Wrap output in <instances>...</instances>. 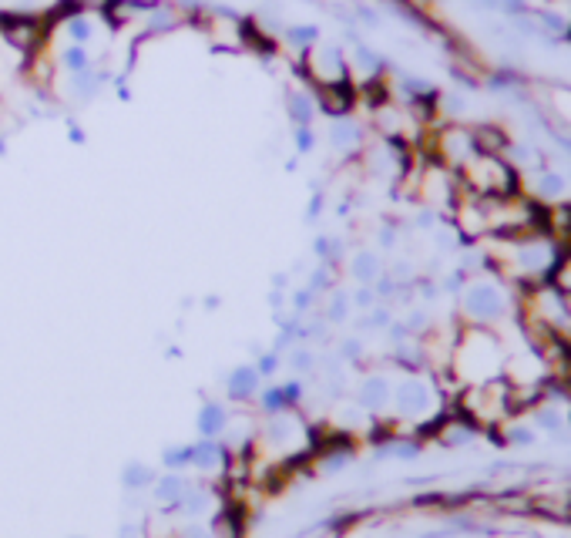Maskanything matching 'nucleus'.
I'll use <instances>...</instances> for the list:
<instances>
[{"label": "nucleus", "mask_w": 571, "mask_h": 538, "mask_svg": "<svg viewBox=\"0 0 571 538\" xmlns=\"http://www.w3.org/2000/svg\"><path fill=\"white\" fill-rule=\"evenodd\" d=\"M451 373L461 384H484L504 373V343L491 327L464 323L457 330V343L451 353Z\"/></svg>", "instance_id": "obj_1"}, {"label": "nucleus", "mask_w": 571, "mask_h": 538, "mask_svg": "<svg viewBox=\"0 0 571 538\" xmlns=\"http://www.w3.org/2000/svg\"><path fill=\"white\" fill-rule=\"evenodd\" d=\"M457 179H461V188L474 192V196H514L524 188L521 172L504 155H484V151H477L468 165L457 172Z\"/></svg>", "instance_id": "obj_2"}, {"label": "nucleus", "mask_w": 571, "mask_h": 538, "mask_svg": "<svg viewBox=\"0 0 571 538\" xmlns=\"http://www.w3.org/2000/svg\"><path fill=\"white\" fill-rule=\"evenodd\" d=\"M300 78H302V84H309V88L346 81V78H350V58H346L343 44H336V41H319L313 50H306L300 58Z\"/></svg>", "instance_id": "obj_3"}, {"label": "nucleus", "mask_w": 571, "mask_h": 538, "mask_svg": "<svg viewBox=\"0 0 571 538\" xmlns=\"http://www.w3.org/2000/svg\"><path fill=\"white\" fill-rule=\"evenodd\" d=\"M461 313L468 323L477 327H494L507 313V296L494 280H470L461 289Z\"/></svg>", "instance_id": "obj_4"}, {"label": "nucleus", "mask_w": 571, "mask_h": 538, "mask_svg": "<svg viewBox=\"0 0 571 538\" xmlns=\"http://www.w3.org/2000/svg\"><path fill=\"white\" fill-rule=\"evenodd\" d=\"M313 95H316V108L323 118H346L360 108V91H356L353 78L336 84H319V88H313Z\"/></svg>", "instance_id": "obj_5"}, {"label": "nucleus", "mask_w": 571, "mask_h": 538, "mask_svg": "<svg viewBox=\"0 0 571 538\" xmlns=\"http://www.w3.org/2000/svg\"><path fill=\"white\" fill-rule=\"evenodd\" d=\"M393 404L403 418H427L434 411V387L427 384L423 377H407L397 390H393Z\"/></svg>", "instance_id": "obj_6"}, {"label": "nucleus", "mask_w": 571, "mask_h": 538, "mask_svg": "<svg viewBox=\"0 0 571 538\" xmlns=\"http://www.w3.org/2000/svg\"><path fill=\"white\" fill-rule=\"evenodd\" d=\"M326 142H330V149L339 151V155H360V151L367 149V128L356 121L353 115L346 118H330V128H326Z\"/></svg>", "instance_id": "obj_7"}, {"label": "nucleus", "mask_w": 571, "mask_h": 538, "mask_svg": "<svg viewBox=\"0 0 571 538\" xmlns=\"http://www.w3.org/2000/svg\"><path fill=\"white\" fill-rule=\"evenodd\" d=\"M343 269H346V276H350L356 286H373L380 276H384L386 263L377 250H356L353 256H346Z\"/></svg>", "instance_id": "obj_8"}, {"label": "nucleus", "mask_w": 571, "mask_h": 538, "mask_svg": "<svg viewBox=\"0 0 571 538\" xmlns=\"http://www.w3.org/2000/svg\"><path fill=\"white\" fill-rule=\"evenodd\" d=\"M141 24H145V37H158V34H171L175 27H182L185 14L179 11V4H171V0H155L148 11L141 14Z\"/></svg>", "instance_id": "obj_9"}, {"label": "nucleus", "mask_w": 571, "mask_h": 538, "mask_svg": "<svg viewBox=\"0 0 571 538\" xmlns=\"http://www.w3.org/2000/svg\"><path fill=\"white\" fill-rule=\"evenodd\" d=\"M283 104H286V115H289L293 125H316L319 108H316V95H313V88H309V84H302V88H289Z\"/></svg>", "instance_id": "obj_10"}, {"label": "nucleus", "mask_w": 571, "mask_h": 538, "mask_svg": "<svg viewBox=\"0 0 571 538\" xmlns=\"http://www.w3.org/2000/svg\"><path fill=\"white\" fill-rule=\"evenodd\" d=\"M309 250H313V256H316V263H326V266H333V269H343L346 256H350V242H346V235L316 233V235H313V242H309Z\"/></svg>", "instance_id": "obj_11"}, {"label": "nucleus", "mask_w": 571, "mask_h": 538, "mask_svg": "<svg viewBox=\"0 0 571 538\" xmlns=\"http://www.w3.org/2000/svg\"><path fill=\"white\" fill-rule=\"evenodd\" d=\"M111 81V74L104 71V67H88V71H81V74H67V84H71V95L78 101H95L104 91V84Z\"/></svg>", "instance_id": "obj_12"}, {"label": "nucleus", "mask_w": 571, "mask_h": 538, "mask_svg": "<svg viewBox=\"0 0 571 538\" xmlns=\"http://www.w3.org/2000/svg\"><path fill=\"white\" fill-rule=\"evenodd\" d=\"M61 31H65L67 44H84V48H91L95 37H98V14L78 11V14H71L61 20Z\"/></svg>", "instance_id": "obj_13"}, {"label": "nucleus", "mask_w": 571, "mask_h": 538, "mask_svg": "<svg viewBox=\"0 0 571 538\" xmlns=\"http://www.w3.org/2000/svg\"><path fill=\"white\" fill-rule=\"evenodd\" d=\"M470 134H474L477 151H484V155H504V151L511 149V134L504 132L501 125H494V121L470 125Z\"/></svg>", "instance_id": "obj_14"}, {"label": "nucleus", "mask_w": 571, "mask_h": 538, "mask_svg": "<svg viewBox=\"0 0 571 538\" xmlns=\"http://www.w3.org/2000/svg\"><path fill=\"white\" fill-rule=\"evenodd\" d=\"M390 401H393V387H390V380L380 377V373L367 377V380L360 384V390H356V404H360L363 411H384Z\"/></svg>", "instance_id": "obj_15"}, {"label": "nucleus", "mask_w": 571, "mask_h": 538, "mask_svg": "<svg viewBox=\"0 0 571 538\" xmlns=\"http://www.w3.org/2000/svg\"><path fill=\"white\" fill-rule=\"evenodd\" d=\"M279 41H283L296 58H302L306 50H313L319 41H323V31H319V24H286L283 34H279Z\"/></svg>", "instance_id": "obj_16"}, {"label": "nucleus", "mask_w": 571, "mask_h": 538, "mask_svg": "<svg viewBox=\"0 0 571 538\" xmlns=\"http://www.w3.org/2000/svg\"><path fill=\"white\" fill-rule=\"evenodd\" d=\"M259 387H263V377H259V370L255 364H242V367H235L229 373V380H225V390H229V397L232 401H249L259 394Z\"/></svg>", "instance_id": "obj_17"}, {"label": "nucleus", "mask_w": 571, "mask_h": 538, "mask_svg": "<svg viewBox=\"0 0 571 538\" xmlns=\"http://www.w3.org/2000/svg\"><path fill=\"white\" fill-rule=\"evenodd\" d=\"M565 188H568V182H565L561 172H552V168H535L531 172V199L554 202L565 196Z\"/></svg>", "instance_id": "obj_18"}, {"label": "nucleus", "mask_w": 571, "mask_h": 538, "mask_svg": "<svg viewBox=\"0 0 571 538\" xmlns=\"http://www.w3.org/2000/svg\"><path fill=\"white\" fill-rule=\"evenodd\" d=\"M353 313V303H350V289H343V286H336V289H330L326 296H323V313L319 317L326 319V323H333V327H339V323H346Z\"/></svg>", "instance_id": "obj_19"}, {"label": "nucleus", "mask_w": 571, "mask_h": 538, "mask_svg": "<svg viewBox=\"0 0 571 538\" xmlns=\"http://www.w3.org/2000/svg\"><path fill=\"white\" fill-rule=\"evenodd\" d=\"M57 67L65 74H81L88 67H95V54L84 44H65V48L57 50Z\"/></svg>", "instance_id": "obj_20"}, {"label": "nucleus", "mask_w": 571, "mask_h": 538, "mask_svg": "<svg viewBox=\"0 0 571 538\" xmlns=\"http://www.w3.org/2000/svg\"><path fill=\"white\" fill-rule=\"evenodd\" d=\"M192 465L202 471H216L225 465V451H222V444L216 437H205L199 444H192Z\"/></svg>", "instance_id": "obj_21"}, {"label": "nucleus", "mask_w": 571, "mask_h": 538, "mask_svg": "<svg viewBox=\"0 0 571 538\" xmlns=\"http://www.w3.org/2000/svg\"><path fill=\"white\" fill-rule=\"evenodd\" d=\"M151 488H155V498H158L162 504H168V508H179V502H182L185 491H188L192 485H188L185 478H179V474H165V478H158Z\"/></svg>", "instance_id": "obj_22"}, {"label": "nucleus", "mask_w": 571, "mask_h": 538, "mask_svg": "<svg viewBox=\"0 0 571 538\" xmlns=\"http://www.w3.org/2000/svg\"><path fill=\"white\" fill-rule=\"evenodd\" d=\"M225 424H229V414H225V407H222V404L209 401L199 411V434L202 437H218L222 431H225Z\"/></svg>", "instance_id": "obj_23"}, {"label": "nucleus", "mask_w": 571, "mask_h": 538, "mask_svg": "<svg viewBox=\"0 0 571 538\" xmlns=\"http://www.w3.org/2000/svg\"><path fill=\"white\" fill-rule=\"evenodd\" d=\"M319 303H323V296H319V293H313L306 283L293 286V289H289V310H293L300 319L313 317V313L319 310Z\"/></svg>", "instance_id": "obj_24"}, {"label": "nucleus", "mask_w": 571, "mask_h": 538, "mask_svg": "<svg viewBox=\"0 0 571 538\" xmlns=\"http://www.w3.org/2000/svg\"><path fill=\"white\" fill-rule=\"evenodd\" d=\"M306 286H309L313 293H319V296H326L330 289L339 286V269L326 266V263H316V266L309 269V276H306Z\"/></svg>", "instance_id": "obj_25"}, {"label": "nucleus", "mask_w": 571, "mask_h": 538, "mask_svg": "<svg viewBox=\"0 0 571 538\" xmlns=\"http://www.w3.org/2000/svg\"><path fill=\"white\" fill-rule=\"evenodd\" d=\"M155 481H158V474H155L148 465H138V461L125 465V474H121V485L125 488H132V491L138 488V491H141V488H151Z\"/></svg>", "instance_id": "obj_26"}, {"label": "nucleus", "mask_w": 571, "mask_h": 538, "mask_svg": "<svg viewBox=\"0 0 571 538\" xmlns=\"http://www.w3.org/2000/svg\"><path fill=\"white\" fill-rule=\"evenodd\" d=\"M316 145H319V134L313 125H293V151H296L300 158L302 155H313Z\"/></svg>", "instance_id": "obj_27"}, {"label": "nucleus", "mask_w": 571, "mask_h": 538, "mask_svg": "<svg viewBox=\"0 0 571 538\" xmlns=\"http://www.w3.org/2000/svg\"><path fill=\"white\" fill-rule=\"evenodd\" d=\"M350 14H353V24H356V27H369V31H377V27L384 24L380 11H377V7H367V4H353Z\"/></svg>", "instance_id": "obj_28"}, {"label": "nucleus", "mask_w": 571, "mask_h": 538, "mask_svg": "<svg viewBox=\"0 0 571 538\" xmlns=\"http://www.w3.org/2000/svg\"><path fill=\"white\" fill-rule=\"evenodd\" d=\"M259 404H263V411H266V414H279V411H286L289 404H286L283 384H279V387H266V390H259Z\"/></svg>", "instance_id": "obj_29"}, {"label": "nucleus", "mask_w": 571, "mask_h": 538, "mask_svg": "<svg viewBox=\"0 0 571 538\" xmlns=\"http://www.w3.org/2000/svg\"><path fill=\"white\" fill-rule=\"evenodd\" d=\"M552 283L561 289V293H568L571 296V246L565 250V256L558 259V266L552 269Z\"/></svg>", "instance_id": "obj_30"}, {"label": "nucleus", "mask_w": 571, "mask_h": 538, "mask_svg": "<svg viewBox=\"0 0 571 538\" xmlns=\"http://www.w3.org/2000/svg\"><path fill=\"white\" fill-rule=\"evenodd\" d=\"M350 303L353 310H360V313H367V310H373L377 306V293H373V286H353L350 289Z\"/></svg>", "instance_id": "obj_31"}, {"label": "nucleus", "mask_w": 571, "mask_h": 538, "mask_svg": "<svg viewBox=\"0 0 571 538\" xmlns=\"http://www.w3.org/2000/svg\"><path fill=\"white\" fill-rule=\"evenodd\" d=\"M165 468L179 471V468H188L192 465V444H179V448H168L165 454Z\"/></svg>", "instance_id": "obj_32"}, {"label": "nucleus", "mask_w": 571, "mask_h": 538, "mask_svg": "<svg viewBox=\"0 0 571 538\" xmlns=\"http://www.w3.org/2000/svg\"><path fill=\"white\" fill-rule=\"evenodd\" d=\"M326 212V192L319 188V185H313V196H309V205H306V212H302V219H306V226H313L319 216Z\"/></svg>", "instance_id": "obj_33"}, {"label": "nucleus", "mask_w": 571, "mask_h": 538, "mask_svg": "<svg viewBox=\"0 0 571 538\" xmlns=\"http://www.w3.org/2000/svg\"><path fill=\"white\" fill-rule=\"evenodd\" d=\"M397 242H400L397 222H393V219H386L384 226L377 229V246H380V250H397Z\"/></svg>", "instance_id": "obj_34"}, {"label": "nucleus", "mask_w": 571, "mask_h": 538, "mask_svg": "<svg viewBox=\"0 0 571 538\" xmlns=\"http://www.w3.org/2000/svg\"><path fill=\"white\" fill-rule=\"evenodd\" d=\"M289 364H293V370H300V373H309L313 364H316V353L306 350V347H296V350L289 353Z\"/></svg>", "instance_id": "obj_35"}, {"label": "nucleus", "mask_w": 571, "mask_h": 538, "mask_svg": "<svg viewBox=\"0 0 571 538\" xmlns=\"http://www.w3.org/2000/svg\"><path fill=\"white\" fill-rule=\"evenodd\" d=\"M279 353L272 350V353H259V364H255V370H259V377H272L276 370H279Z\"/></svg>", "instance_id": "obj_36"}, {"label": "nucleus", "mask_w": 571, "mask_h": 538, "mask_svg": "<svg viewBox=\"0 0 571 538\" xmlns=\"http://www.w3.org/2000/svg\"><path fill=\"white\" fill-rule=\"evenodd\" d=\"M269 289H279V293H289L293 289V269H279L269 276Z\"/></svg>", "instance_id": "obj_37"}, {"label": "nucleus", "mask_w": 571, "mask_h": 538, "mask_svg": "<svg viewBox=\"0 0 571 538\" xmlns=\"http://www.w3.org/2000/svg\"><path fill=\"white\" fill-rule=\"evenodd\" d=\"M65 128H67V142H71V145H84V142H88V132L81 128V121H78V118H67Z\"/></svg>", "instance_id": "obj_38"}, {"label": "nucleus", "mask_w": 571, "mask_h": 538, "mask_svg": "<svg viewBox=\"0 0 571 538\" xmlns=\"http://www.w3.org/2000/svg\"><path fill=\"white\" fill-rule=\"evenodd\" d=\"M339 353H343V357H346V360H356V357H360V353H363V343H360V340H356V336H346V340H343V343H339Z\"/></svg>", "instance_id": "obj_39"}, {"label": "nucleus", "mask_w": 571, "mask_h": 538, "mask_svg": "<svg viewBox=\"0 0 571 538\" xmlns=\"http://www.w3.org/2000/svg\"><path fill=\"white\" fill-rule=\"evenodd\" d=\"M4 151H7V138H0V155H4Z\"/></svg>", "instance_id": "obj_40"}]
</instances>
